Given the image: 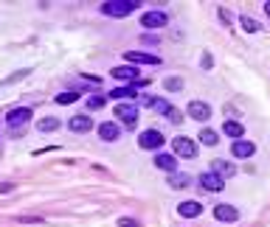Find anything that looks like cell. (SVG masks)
Wrapping results in <instances>:
<instances>
[{
	"instance_id": "33",
	"label": "cell",
	"mask_w": 270,
	"mask_h": 227,
	"mask_svg": "<svg viewBox=\"0 0 270 227\" xmlns=\"http://www.w3.org/2000/svg\"><path fill=\"white\" fill-rule=\"evenodd\" d=\"M264 12H267V17H270V0H267V3H264Z\"/></svg>"
},
{
	"instance_id": "31",
	"label": "cell",
	"mask_w": 270,
	"mask_h": 227,
	"mask_svg": "<svg viewBox=\"0 0 270 227\" xmlns=\"http://www.w3.org/2000/svg\"><path fill=\"white\" fill-rule=\"evenodd\" d=\"M200 65H203V67H205V70H208V67H211V65H214V62H211V54H203V62H200Z\"/></svg>"
},
{
	"instance_id": "6",
	"label": "cell",
	"mask_w": 270,
	"mask_h": 227,
	"mask_svg": "<svg viewBox=\"0 0 270 227\" xmlns=\"http://www.w3.org/2000/svg\"><path fill=\"white\" fill-rule=\"evenodd\" d=\"M115 118H121L127 126H135L138 124V107L135 104H118L115 107Z\"/></svg>"
},
{
	"instance_id": "7",
	"label": "cell",
	"mask_w": 270,
	"mask_h": 227,
	"mask_svg": "<svg viewBox=\"0 0 270 227\" xmlns=\"http://www.w3.org/2000/svg\"><path fill=\"white\" fill-rule=\"evenodd\" d=\"M99 138H102L104 143H115V140L121 138V126L115 124V121H104V124L99 126Z\"/></svg>"
},
{
	"instance_id": "20",
	"label": "cell",
	"mask_w": 270,
	"mask_h": 227,
	"mask_svg": "<svg viewBox=\"0 0 270 227\" xmlns=\"http://www.w3.org/2000/svg\"><path fill=\"white\" fill-rule=\"evenodd\" d=\"M110 96L118 98V101H130V98H135L138 93H135V84H130V87H118V90H113Z\"/></svg>"
},
{
	"instance_id": "3",
	"label": "cell",
	"mask_w": 270,
	"mask_h": 227,
	"mask_svg": "<svg viewBox=\"0 0 270 227\" xmlns=\"http://www.w3.org/2000/svg\"><path fill=\"white\" fill-rule=\"evenodd\" d=\"M138 146L146 152H158L163 146V135L158 129H144L141 132V138H138Z\"/></svg>"
},
{
	"instance_id": "14",
	"label": "cell",
	"mask_w": 270,
	"mask_h": 227,
	"mask_svg": "<svg viewBox=\"0 0 270 227\" xmlns=\"http://www.w3.org/2000/svg\"><path fill=\"white\" fill-rule=\"evenodd\" d=\"M113 76H115V79H121V82H132V84H135V82H138V79H135V76H138V67H132V65L113 67Z\"/></svg>"
},
{
	"instance_id": "26",
	"label": "cell",
	"mask_w": 270,
	"mask_h": 227,
	"mask_svg": "<svg viewBox=\"0 0 270 227\" xmlns=\"http://www.w3.org/2000/svg\"><path fill=\"white\" fill-rule=\"evenodd\" d=\"M104 104H107V98H104V96H93V98H87V109H102Z\"/></svg>"
},
{
	"instance_id": "19",
	"label": "cell",
	"mask_w": 270,
	"mask_h": 227,
	"mask_svg": "<svg viewBox=\"0 0 270 227\" xmlns=\"http://www.w3.org/2000/svg\"><path fill=\"white\" fill-rule=\"evenodd\" d=\"M59 126H62L59 118H51V115H48V118H40V121H37V129H40L42 135H45V132H56Z\"/></svg>"
},
{
	"instance_id": "27",
	"label": "cell",
	"mask_w": 270,
	"mask_h": 227,
	"mask_svg": "<svg viewBox=\"0 0 270 227\" xmlns=\"http://www.w3.org/2000/svg\"><path fill=\"white\" fill-rule=\"evenodd\" d=\"M28 67H25V70H17V73H14V76H9V79H3V82H0V87H6V84H12V82H17V79H25V76H28Z\"/></svg>"
},
{
	"instance_id": "11",
	"label": "cell",
	"mask_w": 270,
	"mask_h": 227,
	"mask_svg": "<svg viewBox=\"0 0 270 227\" xmlns=\"http://www.w3.org/2000/svg\"><path fill=\"white\" fill-rule=\"evenodd\" d=\"M68 129L71 132H90L93 129V118H87V115H73V118L68 121Z\"/></svg>"
},
{
	"instance_id": "9",
	"label": "cell",
	"mask_w": 270,
	"mask_h": 227,
	"mask_svg": "<svg viewBox=\"0 0 270 227\" xmlns=\"http://www.w3.org/2000/svg\"><path fill=\"white\" fill-rule=\"evenodd\" d=\"M166 23H169L166 12H146L144 17H141V25H144V28H163Z\"/></svg>"
},
{
	"instance_id": "2",
	"label": "cell",
	"mask_w": 270,
	"mask_h": 227,
	"mask_svg": "<svg viewBox=\"0 0 270 227\" xmlns=\"http://www.w3.org/2000/svg\"><path fill=\"white\" fill-rule=\"evenodd\" d=\"M31 121V109L28 107H14L6 112V124L12 126V132H25V124Z\"/></svg>"
},
{
	"instance_id": "28",
	"label": "cell",
	"mask_w": 270,
	"mask_h": 227,
	"mask_svg": "<svg viewBox=\"0 0 270 227\" xmlns=\"http://www.w3.org/2000/svg\"><path fill=\"white\" fill-rule=\"evenodd\" d=\"M79 98V93H59L56 96V104H73Z\"/></svg>"
},
{
	"instance_id": "1",
	"label": "cell",
	"mask_w": 270,
	"mask_h": 227,
	"mask_svg": "<svg viewBox=\"0 0 270 227\" xmlns=\"http://www.w3.org/2000/svg\"><path fill=\"white\" fill-rule=\"evenodd\" d=\"M135 9H138L135 0H110V3H102V14H107V17H127Z\"/></svg>"
},
{
	"instance_id": "24",
	"label": "cell",
	"mask_w": 270,
	"mask_h": 227,
	"mask_svg": "<svg viewBox=\"0 0 270 227\" xmlns=\"http://www.w3.org/2000/svg\"><path fill=\"white\" fill-rule=\"evenodd\" d=\"M163 87H166L169 93H177V90H183V79H177V76H169V79H163Z\"/></svg>"
},
{
	"instance_id": "18",
	"label": "cell",
	"mask_w": 270,
	"mask_h": 227,
	"mask_svg": "<svg viewBox=\"0 0 270 227\" xmlns=\"http://www.w3.org/2000/svg\"><path fill=\"white\" fill-rule=\"evenodd\" d=\"M144 104H146V107H152L155 112H161V115H169V109H172V104L163 101V98H149V96H146Z\"/></svg>"
},
{
	"instance_id": "8",
	"label": "cell",
	"mask_w": 270,
	"mask_h": 227,
	"mask_svg": "<svg viewBox=\"0 0 270 227\" xmlns=\"http://www.w3.org/2000/svg\"><path fill=\"white\" fill-rule=\"evenodd\" d=\"M189 118H194V121H200V124H203V121H208L211 118V107L205 101H192L189 104Z\"/></svg>"
},
{
	"instance_id": "21",
	"label": "cell",
	"mask_w": 270,
	"mask_h": 227,
	"mask_svg": "<svg viewBox=\"0 0 270 227\" xmlns=\"http://www.w3.org/2000/svg\"><path fill=\"white\" fill-rule=\"evenodd\" d=\"M189 182H192L189 174H177V171L169 174V185H172V188H189Z\"/></svg>"
},
{
	"instance_id": "29",
	"label": "cell",
	"mask_w": 270,
	"mask_h": 227,
	"mask_svg": "<svg viewBox=\"0 0 270 227\" xmlns=\"http://www.w3.org/2000/svg\"><path fill=\"white\" fill-rule=\"evenodd\" d=\"M118 227H141L135 219H118Z\"/></svg>"
},
{
	"instance_id": "32",
	"label": "cell",
	"mask_w": 270,
	"mask_h": 227,
	"mask_svg": "<svg viewBox=\"0 0 270 227\" xmlns=\"http://www.w3.org/2000/svg\"><path fill=\"white\" fill-rule=\"evenodd\" d=\"M220 20H222V23H231V14L225 12V9H220Z\"/></svg>"
},
{
	"instance_id": "15",
	"label": "cell",
	"mask_w": 270,
	"mask_h": 227,
	"mask_svg": "<svg viewBox=\"0 0 270 227\" xmlns=\"http://www.w3.org/2000/svg\"><path fill=\"white\" fill-rule=\"evenodd\" d=\"M231 152H234V157H251L253 152H256V146H253L251 140H234Z\"/></svg>"
},
{
	"instance_id": "25",
	"label": "cell",
	"mask_w": 270,
	"mask_h": 227,
	"mask_svg": "<svg viewBox=\"0 0 270 227\" xmlns=\"http://www.w3.org/2000/svg\"><path fill=\"white\" fill-rule=\"evenodd\" d=\"M242 28H245L248 34H256V31L262 28V25H259V23H256V20H253V17H248V14H245V17H242Z\"/></svg>"
},
{
	"instance_id": "5",
	"label": "cell",
	"mask_w": 270,
	"mask_h": 227,
	"mask_svg": "<svg viewBox=\"0 0 270 227\" xmlns=\"http://www.w3.org/2000/svg\"><path fill=\"white\" fill-rule=\"evenodd\" d=\"M124 59L130 62L132 67H138V65H161V56L146 54V51H127Z\"/></svg>"
},
{
	"instance_id": "30",
	"label": "cell",
	"mask_w": 270,
	"mask_h": 227,
	"mask_svg": "<svg viewBox=\"0 0 270 227\" xmlns=\"http://www.w3.org/2000/svg\"><path fill=\"white\" fill-rule=\"evenodd\" d=\"M166 118H169V121H183V115H180V109H174V107H172V109H169Z\"/></svg>"
},
{
	"instance_id": "22",
	"label": "cell",
	"mask_w": 270,
	"mask_h": 227,
	"mask_svg": "<svg viewBox=\"0 0 270 227\" xmlns=\"http://www.w3.org/2000/svg\"><path fill=\"white\" fill-rule=\"evenodd\" d=\"M155 166L163 168V171H174L177 160H174V155H158V157H155Z\"/></svg>"
},
{
	"instance_id": "12",
	"label": "cell",
	"mask_w": 270,
	"mask_h": 227,
	"mask_svg": "<svg viewBox=\"0 0 270 227\" xmlns=\"http://www.w3.org/2000/svg\"><path fill=\"white\" fill-rule=\"evenodd\" d=\"M214 216H217L220 221H236V219H239V210H236L234 205H217V208H214Z\"/></svg>"
},
{
	"instance_id": "13",
	"label": "cell",
	"mask_w": 270,
	"mask_h": 227,
	"mask_svg": "<svg viewBox=\"0 0 270 227\" xmlns=\"http://www.w3.org/2000/svg\"><path fill=\"white\" fill-rule=\"evenodd\" d=\"M177 213H180V216H186V219H197V216L203 213V205L194 202V199H189V202H180Z\"/></svg>"
},
{
	"instance_id": "4",
	"label": "cell",
	"mask_w": 270,
	"mask_h": 227,
	"mask_svg": "<svg viewBox=\"0 0 270 227\" xmlns=\"http://www.w3.org/2000/svg\"><path fill=\"white\" fill-rule=\"evenodd\" d=\"M172 149L177 157H194L197 155V143H194L192 138H186V135H177V138L172 140Z\"/></svg>"
},
{
	"instance_id": "23",
	"label": "cell",
	"mask_w": 270,
	"mask_h": 227,
	"mask_svg": "<svg viewBox=\"0 0 270 227\" xmlns=\"http://www.w3.org/2000/svg\"><path fill=\"white\" fill-rule=\"evenodd\" d=\"M200 140H203L205 146H217V143H220V135H217L214 129H203V132H200Z\"/></svg>"
},
{
	"instance_id": "17",
	"label": "cell",
	"mask_w": 270,
	"mask_h": 227,
	"mask_svg": "<svg viewBox=\"0 0 270 227\" xmlns=\"http://www.w3.org/2000/svg\"><path fill=\"white\" fill-rule=\"evenodd\" d=\"M200 185H203L205 188V191H220V188H222V179L220 177H217V174H203V177H200Z\"/></svg>"
},
{
	"instance_id": "16",
	"label": "cell",
	"mask_w": 270,
	"mask_h": 227,
	"mask_svg": "<svg viewBox=\"0 0 270 227\" xmlns=\"http://www.w3.org/2000/svg\"><path fill=\"white\" fill-rule=\"evenodd\" d=\"M222 132H225L228 138H234V140H242V135H245V129H242L239 121H225V124H222Z\"/></svg>"
},
{
	"instance_id": "10",
	"label": "cell",
	"mask_w": 270,
	"mask_h": 227,
	"mask_svg": "<svg viewBox=\"0 0 270 227\" xmlns=\"http://www.w3.org/2000/svg\"><path fill=\"white\" fill-rule=\"evenodd\" d=\"M211 174H217L220 179H228V177L236 174V166L234 163H225V160H214L211 163Z\"/></svg>"
}]
</instances>
